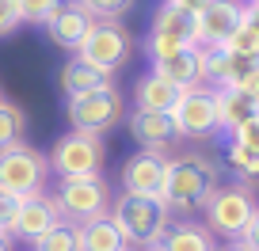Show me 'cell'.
Returning a JSON list of instances; mask_svg holds the SVG:
<instances>
[{"label": "cell", "mask_w": 259, "mask_h": 251, "mask_svg": "<svg viewBox=\"0 0 259 251\" xmlns=\"http://www.w3.org/2000/svg\"><path fill=\"white\" fill-rule=\"evenodd\" d=\"M218 186V164H210L202 153H187L171 156L164 168V186H160V202L176 210H198L210 198V190Z\"/></svg>", "instance_id": "cell-1"}, {"label": "cell", "mask_w": 259, "mask_h": 251, "mask_svg": "<svg viewBox=\"0 0 259 251\" xmlns=\"http://www.w3.org/2000/svg\"><path fill=\"white\" fill-rule=\"evenodd\" d=\"M111 225L118 228V236L138 247H156L160 236L168 232L171 225V210L160 202V198H141V194H122L118 202L107 210Z\"/></svg>", "instance_id": "cell-2"}, {"label": "cell", "mask_w": 259, "mask_h": 251, "mask_svg": "<svg viewBox=\"0 0 259 251\" xmlns=\"http://www.w3.org/2000/svg\"><path fill=\"white\" fill-rule=\"evenodd\" d=\"M122 114H126V99H122L118 88H99V91H84V95L65 99L69 126L76 133H88V137H103L107 130H114Z\"/></svg>", "instance_id": "cell-3"}, {"label": "cell", "mask_w": 259, "mask_h": 251, "mask_svg": "<svg viewBox=\"0 0 259 251\" xmlns=\"http://www.w3.org/2000/svg\"><path fill=\"white\" fill-rule=\"evenodd\" d=\"M206 210V228L221 240H240L244 228L251 225V217L259 213L255 198L248 194V186H213L210 198L202 202Z\"/></svg>", "instance_id": "cell-4"}, {"label": "cell", "mask_w": 259, "mask_h": 251, "mask_svg": "<svg viewBox=\"0 0 259 251\" xmlns=\"http://www.w3.org/2000/svg\"><path fill=\"white\" fill-rule=\"evenodd\" d=\"M46 156L31 145H16L8 153H0V194H12L19 202L46 194Z\"/></svg>", "instance_id": "cell-5"}, {"label": "cell", "mask_w": 259, "mask_h": 251, "mask_svg": "<svg viewBox=\"0 0 259 251\" xmlns=\"http://www.w3.org/2000/svg\"><path fill=\"white\" fill-rule=\"evenodd\" d=\"M126 57H130V34L118 19H96L84 34V42L76 46V61H84V65L99 69L107 76L126 65Z\"/></svg>", "instance_id": "cell-6"}, {"label": "cell", "mask_w": 259, "mask_h": 251, "mask_svg": "<svg viewBox=\"0 0 259 251\" xmlns=\"http://www.w3.org/2000/svg\"><path fill=\"white\" fill-rule=\"evenodd\" d=\"M54 206L61 213V221H73V225H84V221L107 217V183L99 175H80V179H61L54 194Z\"/></svg>", "instance_id": "cell-7"}, {"label": "cell", "mask_w": 259, "mask_h": 251, "mask_svg": "<svg viewBox=\"0 0 259 251\" xmlns=\"http://www.w3.org/2000/svg\"><path fill=\"white\" fill-rule=\"evenodd\" d=\"M50 171H57L61 179H80V175H99L103 168V141L88 137V133H61L54 141L46 156Z\"/></svg>", "instance_id": "cell-8"}, {"label": "cell", "mask_w": 259, "mask_h": 251, "mask_svg": "<svg viewBox=\"0 0 259 251\" xmlns=\"http://www.w3.org/2000/svg\"><path fill=\"white\" fill-rule=\"evenodd\" d=\"M171 122H176L179 137H213L218 133V99H213V88H187L179 95L176 111H171Z\"/></svg>", "instance_id": "cell-9"}, {"label": "cell", "mask_w": 259, "mask_h": 251, "mask_svg": "<svg viewBox=\"0 0 259 251\" xmlns=\"http://www.w3.org/2000/svg\"><path fill=\"white\" fill-rule=\"evenodd\" d=\"M244 4L240 0H213L202 16H194V46L198 49H218L229 42V34L240 27Z\"/></svg>", "instance_id": "cell-10"}, {"label": "cell", "mask_w": 259, "mask_h": 251, "mask_svg": "<svg viewBox=\"0 0 259 251\" xmlns=\"http://www.w3.org/2000/svg\"><path fill=\"white\" fill-rule=\"evenodd\" d=\"M164 168H168V156L153 153V148H141L122 164V194H141V198H160L164 186Z\"/></svg>", "instance_id": "cell-11"}, {"label": "cell", "mask_w": 259, "mask_h": 251, "mask_svg": "<svg viewBox=\"0 0 259 251\" xmlns=\"http://www.w3.org/2000/svg\"><path fill=\"white\" fill-rule=\"evenodd\" d=\"M96 23V19L88 16V12L80 8V4H61V8L50 16V23H46V34H50V42H54L57 49H69V54H76V46L84 42V34H88V27Z\"/></svg>", "instance_id": "cell-12"}, {"label": "cell", "mask_w": 259, "mask_h": 251, "mask_svg": "<svg viewBox=\"0 0 259 251\" xmlns=\"http://www.w3.org/2000/svg\"><path fill=\"white\" fill-rule=\"evenodd\" d=\"M57 221H61V213H57V206H54V198H50V194L27 198V202H19V213H16V225H12V236L34 243L38 236H46Z\"/></svg>", "instance_id": "cell-13"}, {"label": "cell", "mask_w": 259, "mask_h": 251, "mask_svg": "<svg viewBox=\"0 0 259 251\" xmlns=\"http://www.w3.org/2000/svg\"><path fill=\"white\" fill-rule=\"evenodd\" d=\"M130 137L138 141L141 148L164 153L171 141H179V133H176L171 114H145V111H134V114H130Z\"/></svg>", "instance_id": "cell-14"}, {"label": "cell", "mask_w": 259, "mask_h": 251, "mask_svg": "<svg viewBox=\"0 0 259 251\" xmlns=\"http://www.w3.org/2000/svg\"><path fill=\"white\" fill-rule=\"evenodd\" d=\"M179 95H183V88H176V84H168L164 76L149 73L141 76L138 84H134V111H145V114H171L179 103Z\"/></svg>", "instance_id": "cell-15"}, {"label": "cell", "mask_w": 259, "mask_h": 251, "mask_svg": "<svg viewBox=\"0 0 259 251\" xmlns=\"http://www.w3.org/2000/svg\"><path fill=\"white\" fill-rule=\"evenodd\" d=\"M153 73L164 76L168 84H176V88H198L202 84V57H198V46L194 49H179V54L171 57H160V61H153Z\"/></svg>", "instance_id": "cell-16"}, {"label": "cell", "mask_w": 259, "mask_h": 251, "mask_svg": "<svg viewBox=\"0 0 259 251\" xmlns=\"http://www.w3.org/2000/svg\"><path fill=\"white\" fill-rule=\"evenodd\" d=\"M57 88L65 91V99L69 95H84V91H99V88H114L111 76L99 73V69L84 65V61H76V57H69L61 69H57Z\"/></svg>", "instance_id": "cell-17"}, {"label": "cell", "mask_w": 259, "mask_h": 251, "mask_svg": "<svg viewBox=\"0 0 259 251\" xmlns=\"http://www.w3.org/2000/svg\"><path fill=\"white\" fill-rule=\"evenodd\" d=\"M156 251H218V240L206 225H191V221H176L168 232L160 236Z\"/></svg>", "instance_id": "cell-18"}, {"label": "cell", "mask_w": 259, "mask_h": 251, "mask_svg": "<svg viewBox=\"0 0 259 251\" xmlns=\"http://www.w3.org/2000/svg\"><path fill=\"white\" fill-rule=\"evenodd\" d=\"M153 34L183 42V46H194V16H187V12H179L176 4L164 0L160 8H156V16H153Z\"/></svg>", "instance_id": "cell-19"}, {"label": "cell", "mask_w": 259, "mask_h": 251, "mask_svg": "<svg viewBox=\"0 0 259 251\" xmlns=\"http://www.w3.org/2000/svg\"><path fill=\"white\" fill-rule=\"evenodd\" d=\"M76 236H80V251H130L126 240L118 236V228L111 225V217H96L76 225Z\"/></svg>", "instance_id": "cell-20"}, {"label": "cell", "mask_w": 259, "mask_h": 251, "mask_svg": "<svg viewBox=\"0 0 259 251\" xmlns=\"http://www.w3.org/2000/svg\"><path fill=\"white\" fill-rule=\"evenodd\" d=\"M213 99H218V133H233L240 122L255 114V107L233 88H213Z\"/></svg>", "instance_id": "cell-21"}, {"label": "cell", "mask_w": 259, "mask_h": 251, "mask_svg": "<svg viewBox=\"0 0 259 251\" xmlns=\"http://www.w3.org/2000/svg\"><path fill=\"white\" fill-rule=\"evenodd\" d=\"M225 49H229V54H236V57H259V12L251 8V4H244L240 27L229 34Z\"/></svg>", "instance_id": "cell-22"}, {"label": "cell", "mask_w": 259, "mask_h": 251, "mask_svg": "<svg viewBox=\"0 0 259 251\" xmlns=\"http://www.w3.org/2000/svg\"><path fill=\"white\" fill-rule=\"evenodd\" d=\"M23 133H27L23 107H16L12 99H0V153H8V148H16V145H27Z\"/></svg>", "instance_id": "cell-23"}, {"label": "cell", "mask_w": 259, "mask_h": 251, "mask_svg": "<svg viewBox=\"0 0 259 251\" xmlns=\"http://www.w3.org/2000/svg\"><path fill=\"white\" fill-rule=\"evenodd\" d=\"M31 247H34V251H80V236H76V225L57 221V225L50 228L46 236H38Z\"/></svg>", "instance_id": "cell-24"}, {"label": "cell", "mask_w": 259, "mask_h": 251, "mask_svg": "<svg viewBox=\"0 0 259 251\" xmlns=\"http://www.w3.org/2000/svg\"><path fill=\"white\" fill-rule=\"evenodd\" d=\"M61 4H65V0H16L19 19H23V23H34V27H46L50 16H54Z\"/></svg>", "instance_id": "cell-25"}, {"label": "cell", "mask_w": 259, "mask_h": 251, "mask_svg": "<svg viewBox=\"0 0 259 251\" xmlns=\"http://www.w3.org/2000/svg\"><path fill=\"white\" fill-rule=\"evenodd\" d=\"M225 160H229V168H233L236 175H248V179H255V175H259V153H251V148L236 145V141H229Z\"/></svg>", "instance_id": "cell-26"}, {"label": "cell", "mask_w": 259, "mask_h": 251, "mask_svg": "<svg viewBox=\"0 0 259 251\" xmlns=\"http://www.w3.org/2000/svg\"><path fill=\"white\" fill-rule=\"evenodd\" d=\"M76 4H80L92 19H118L134 0H76Z\"/></svg>", "instance_id": "cell-27"}, {"label": "cell", "mask_w": 259, "mask_h": 251, "mask_svg": "<svg viewBox=\"0 0 259 251\" xmlns=\"http://www.w3.org/2000/svg\"><path fill=\"white\" fill-rule=\"evenodd\" d=\"M229 141H236V145H244V148H251V153H259V111L251 114L248 122H240V126L229 133Z\"/></svg>", "instance_id": "cell-28"}, {"label": "cell", "mask_w": 259, "mask_h": 251, "mask_svg": "<svg viewBox=\"0 0 259 251\" xmlns=\"http://www.w3.org/2000/svg\"><path fill=\"white\" fill-rule=\"evenodd\" d=\"M233 91H240V95L259 111V65H255V69H248V73H244L240 80L233 84Z\"/></svg>", "instance_id": "cell-29"}, {"label": "cell", "mask_w": 259, "mask_h": 251, "mask_svg": "<svg viewBox=\"0 0 259 251\" xmlns=\"http://www.w3.org/2000/svg\"><path fill=\"white\" fill-rule=\"evenodd\" d=\"M19 23H23V19H19L16 0H0V38H4V34H12Z\"/></svg>", "instance_id": "cell-30"}, {"label": "cell", "mask_w": 259, "mask_h": 251, "mask_svg": "<svg viewBox=\"0 0 259 251\" xmlns=\"http://www.w3.org/2000/svg\"><path fill=\"white\" fill-rule=\"evenodd\" d=\"M16 213H19V198H12V194H0V232H8V236H12Z\"/></svg>", "instance_id": "cell-31"}, {"label": "cell", "mask_w": 259, "mask_h": 251, "mask_svg": "<svg viewBox=\"0 0 259 251\" xmlns=\"http://www.w3.org/2000/svg\"><path fill=\"white\" fill-rule=\"evenodd\" d=\"M233 243H236V247H244V251H259V213L251 217V225L244 228V236H240V240H233Z\"/></svg>", "instance_id": "cell-32"}, {"label": "cell", "mask_w": 259, "mask_h": 251, "mask_svg": "<svg viewBox=\"0 0 259 251\" xmlns=\"http://www.w3.org/2000/svg\"><path fill=\"white\" fill-rule=\"evenodd\" d=\"M168 4H176V8L187 12V16H202V12L213 4V0H168Z\"/></svg>", "instance_id": "cell-33"}, {"label": "cell", "mask_w": 259, "mask_h": 251, "mask_svg": "<svg viewBox=\"0 0 259 251\" xmlns=\"http://www.w3.org/2000/svg\"><path fill=\"white\" fill-rule=\"evenodd\" d=\"M0 251H12V236L8 232H0Z\"/></svg>", "instance_id": "cell-34"}, {"label": "cell", "mask_w": 259, "mask_h": 251, "mask_svg": "<svg viewBox=\"0 0 259 251\" xmlns=\"http://www.w3.org/2000/svg\"><path fill=\"white\" fill-rule=\"evenodd\" d=\"M218 251H244V247H236V243H225V247H218Z\"/></svg>", "instance_id": "cell-35"}, {"label": "cell", "mask_w": 259, "mask_h": 251, "mask_svg": "<svg viewBox=\"0 0 259 251\" xmlns=\"http://www.w3.org/2000/svg\"><path fill=\"white\" fill-rule=\"evenodd\" d=\"M251 8H255V12H259V0H251Z\"/></svg>", "instance_id": "cell-36"}, {"label": "cell", "mask_w": 259, "mask_h": 251, "mask_svg": "<svg viewBox=\"0 0 259 251\" xmlns=\"http://www.w3.org/2000/svg\"><path fill=\"white\" fill-rule=\"evenodd\" d=\"M141 251H156V247H141Z\"/></svg>", "instance_id": "cell-37"}, {"label": "cell", "mask_w": 259, "mask_h": 251, "mask_svg": "<svg viewBox=\"0 0 259 251\" xmlns=\"http://www.w3.org/2000/svg\"><path fill=\"white\" fill-rule=\"evenodd\" d=\"M0 99H4V91H0Z\"/></svg>", "instance_id": "cell-38"}]
</instances>
